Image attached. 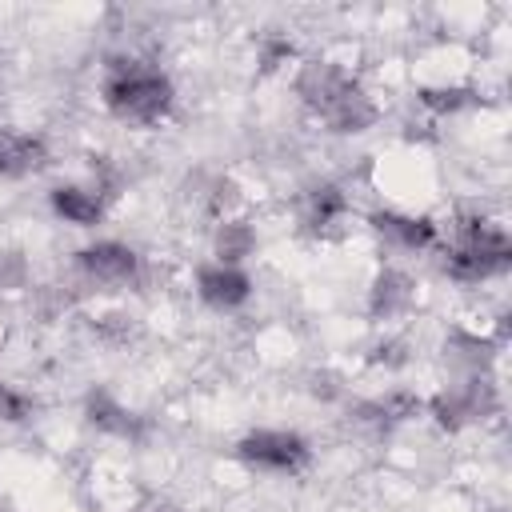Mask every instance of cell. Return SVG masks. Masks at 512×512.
<instances>
[{
	"label": "cell",
	"mask_w": 512,
	"mask_h": 512,
	"mask_svg": "<svg viewBox=\"0 0 512 512\" xmlns=\"http://www.w3.org/2000/svg\"><path fill=\"white\" fill-rule=\"evenodd\" d=\"M104 104L132 124H156L172 108V80L140 60H112L104 80Z\"/></svg>",
	"instance_id": "cell-1"
},
{
	"label": "cell",
	"mask_w": 512,
	"mask_h": 512,
	"mask_svg": "<svg viewBox=\"0 0 512 512\" xmlns=\"http://www.w3.org/2000/svg\"><path fill=\"white\" fill-rule=\"evenodd\" d=\"M512 264V244H508V232L484 216H472L460 224V240L456 248H448V276L452 280H464V284H476V280H488V276H500L504 268Z\"/></svg>",
	"instance_id": "cell-2"
},
{
	"label": "cell",
	"mask_w": 512,
	"mask_h": 512,
	"mask_svg": "<svg viewBox=\"0 0 512 512\" xmlns=\"http://www.w3.org/2000/svg\"><path fill=\"white\" fill-rule=\"evenodd\" d=\"M240 460L260 468V472H276V476H292L312 460V448L304 436L284 432V428H256L236 444Z\"/></svg>",
	"instance_id": "cell-3"
},
{
	"label": "cell",
	"mask_w": 512,
	"mask_h": 512,
	"mask_svg": "<svg viewBox=\"0 0 512 512\" xmlns=\"http://www.w3.org/2000/svg\"><path fill=\"white\" fill-rule=\"evenodd\" d=\"M76 264L96 284H128L140 272V256L120 240H96L76 252Z\"/></svg>",
	"instance_id": "cell-4"
},
{
	"label": "cell",
	"mask_w": 512,
	"mask_h": 512,
	"mask_svg": "<svg viewBox=\"0 0 512 512\" xmlns=\"http://www.w3.org/2000/svg\"><path fill=\"white\" fill-rule=\"evenodd\" d=\"M196 292H200V300H204L208 308L232 312V308H240V304L252 296V280H248L244 268L212 260V264H204V268L196 272Z\"/></svg>",
	"instance_id": "cell-5"
},
{
	"label": "cell",
	"mask_w": 512,
	"mask_h": 512,
	"mask_svg": "<svg viewBox=\"0 0 512 512\" xmlns=\"http://www.w3.org/2000/svg\"><path fill=\"white\" fill-rule=\"evenodd\" d=\"M44 160H48V144L40 136L0 128V176H28L44 168Z\"/></svg>",
	"instance_id": "cell-6"
},
{
	"label": "cell",
	"mask_w": 512,
	"mask_h": 512,
	"mask_svg": "<svg viewBox=\"0 0 512 512\" xmlns=\"http://www.w3.org/2000/svg\"><path fill=\"white\" fill-rule=\"evenodd\" d=\"M372 224H376V232L388 240V244H396V248H408V252H424V248H432L436 244V224L428 220V216H404V212H380V216H372Z\"/></svg>",
	"instance_id": "cell-7"
},
{
	"label": "cell",
	"mask_w": 512,
	"mask_h": 512,
	"mask_svg": "<svg viewBox=\"0 0 512 512\" xmlns=\"http://www.w3.org/2000/svg\"><path fill=\"white\" fill-rule=\"evenodd\" d=\"M320 120H324L332 132H364V128L376 120V104H372L368 92L352 80V84L320 112Z\"/></svg>",
	"instance_id": "cell-8"
},
{
	"label": "cell",
	"mask_w": 512,
	"mask_h": 512,
	"mask_svg": "<svg viewBox=\"0 0 512 512\" xmlns=\"http://www.w3.org/2000/svg\"><path fill=\"white\" fill-rule=\"evenodd\" d=\"M52 212L76 228H92L104 216V192L80 188V184H60V188H52Z\"/></svg>",
	"instance_id": "cell-9"
},
{
	"label": "cell",
	"mask_w": 512,
	"mask_h": 512,
	"mask_svg": "<svg viewBox=\"0 0 512 512\" xmlns=\"http://www.w3.org/2000/svg\"><path fill=\"white\" fill-rule=\"evenodd\" d=\"M252 248H256V236H252V228L244 220H224L220 224V232H216V260L220 264H236L240 268V260Z\"/></svg>",
	"instance_id": "cell-10"
},
{
	"label": "cell",
	"mask_w": 512,
	"mask_h": 512,
	"mask_svg": "<svg viewBox=\"0 0 512 512\" xmlns=\"http://www.w3.org/2000/svg\"><path fill=\"white\" fill-rule=\"evenodd\" d=\"M344 212H348V196H344V188H336V184H320V188L308 192V220H312L316 228L336 224Z\"/></svg>",
	"instance_id": "cell-11"
},
{
	"label": "cell",
	"mask_w": 512,
	"mask_h": 512,
	"mask_svg": "<svg viewBox=\"0 0 512 512\" xmlns=\"http://www.w3.org/2000/svg\"><path fill=\"white\" fill-rule=\"evenodd\" d=\"M408 300H412V292H408V280H404L400 272H384V276L376 280V288H372V312H376V316H392V312H400Z\"/></svg>",
	"instance_id": "cell-12"
},
{
	"label": "cell",
	"mask_w": 512,
	"mask_h": 512,
	"mask_svg": "<svg viewBox=\"0 0 512 512\" xmlns=\"http://www.w3.org/2000/svg\"><path fill=\"white\" fill-rule=\"evenodd\" d=\"M88 412H92V424H100V428H108V432H120V436L132 432V416H128L120 404H112L104 392L88 400Z\"/></svg>",
	"instance_id": "cell-13"
},
{
	"label": "cell",
	"mask_w": 512,
	"mask_h": 512,
	"mask_svg": "<svg viewBox=\"0 0 512 512\" xmlns=\"http://www.w3.org/2000/svg\"><path fill=\"white\" fill-rule=\"evenodd\" d=\"M420 104L432 112H460L472 104L468 88H420Z\"/></svg>",
	"instance_id": "cell-14"
},
{
	"label": "cell",
	"mask_w": 512,
	"mask_h": 512,
	"mask_svg": "<svg viewBox=\"0 0 512 512\" xmlns=\"http://www.w3.org/2000/svg\"><path fill=\"white\" fill-rule=\"evenodd\" d=\"M28 416H32V400H28L24 392H16L12 384L0 380V420L20 424V420H28Z\"/></svg>",
	"instance_id": "cell-15"
}]
</instances>
